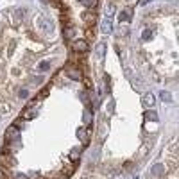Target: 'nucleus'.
I'll return each mask as SVG.
<instances>
[{"label": "nucleus", "mask_w": 179, "mask_h": 179, "mask_svg": "<svg viewBox=\"0 0 179 179\" xmlns=\"http://www.w3.org/2000/svg\"><path fill=\"white\" fill-rule=\"evenodd\" d=\"M34 106H36V102H32V104L29 106V108H27V109H25L23 113H22V118H23V120H32V118L36 116V113H38V111H36V108H34Z\"/></svg>", "instance_id": "nucleus-1"}, {"label": "nucleus", "mask_w": 179, "mask_h": 179, "mask_svg": "<svg viewBox=\"0 0 179 179\" xmlns=\"http://www.w3.org/2000/svg\"><path fill=\"white\" fill-rule=\"evenodd\" d=\"M39 27H41L45 32H52V29H54V25H52V22H50V20L49 18H39Z\"/></svg>", "instance_id": "nucleus-2"}, {"label": "nucleus", "mask_w": 179, "mask_h": 179, "mask_svg": "<svg viewBox=\"0 0 179 179\" xmlns=\"http://www.w3.org/2000/svg\"><path fill=\"white\" fill-rule=\"evenodd\" d=\"M74 50H77V52H88V43H86L84 39H77V41L74 43Z\"/></svg>", "instance_id": "nucleus-3"}, {"label": "nucleus", "mask_w": 179, "mask_h": 179, "mask_svg": "<svg viewBox=\"0 0 179 179\" xmlns=\"http://www.w3.org/2000/svg\"><path fill=\"white\" fill-rule=\"evenodd\" d=\"M111 31H113V23H111V18H109V16H106V18H104V22H102V32H104V34H109Z\"/></svg>", "instance_id": "nucleus-4"}, {"label": "nucleus", "mask_w": 179, "mask_h": 179, "mask_svg": "<svg viewBox=\"0 0 179 179\" xmlns=\"http://www.w3.org/2000/svg\"><path fill=\"white\" fill-rule=\"evenodd\" d=\"M77 136L81 138V142H83L84 145H88V143H90V140H88V132H86L84 127H79V129H77Z\"/></svg>", "instance_id": "nucleus-5"}, {"label": "nucleus", "mask_w": 179, "mask_h": 179, "mask_svg": "<svg viewBox=\"0 0 179 179\" xmlns=\"http://www.w3.org/2000/svg\"><path fill=\"white\" fill-rule=\"evenodd\" d=\"M5 136H7L9 140H16V138H18V129L15 127V125H11V127H7V132H5Z\"/></svg>", "instance_id": "nucleus-6"}, {"label": "nucleus", "mask_w": 179, "mask_h": 179, "mask_svg": "<svg viewBox=\"0 0 179 179\" xmlns=\"http://www.w3.org/2000/svg\"><path fill=\"white\" fill-rule=\"evenodd\" d=\"M118 20H120V22H129V20H131V9L120 11V13H118Z\"/></svg>", "instance_id": "nucleus-7"}, {"label": "nucleus", "mask_w": 179, "mask_h": 179, "mask_svg": "<svg viewBox=\"0 0 179 179\" xmlns=\"http://www.w3.org/2000/svg\"><path fill=\"white\" fill-rule=\"evenodd\" d=\"M66 75H68L70 79H74V81H81V79H83L81 72H77V70H68V72H66Z\"/></svg>", "instance_id": "nucleus-8"}, {"label": "nucleus", "mask_w": 179, "mask_h": 179, "mask_svg": "<svg viewBox=\"0 0 179 179\" xmlns=\"http://www.w3.org/2000/svg\"><path fill=\"white\" fill-rule=\"evenodd\" d=\"M143 104L147 106V108H152V106H154V97H152L150 93L145 95V97H143Z\"/></svg>", "instance_id": "nucleus-9"}, {"label": "nucleus", "mask_w": 179, "mask_h": 179, "mask_svg": "<svg viewBox=\"0 0 179 179\" xmlns=\"http://www.w3.org/2000/svg\"><path fill=\"white\" fill-rule=\"evenodd\" d=\"M104 50H106V45L104 43H98L97 45V56H98V59L104 57Z\"/></svg>", "instance_id": "nucleus-10"}, {"label": "nucleus", "mask_w": 179, "mask_h": 179, "mask_svg": "<svg viewBox=\"0 0 179 179\" xmlns=\"http://www.w3.org/2000/svg\"><path fill=\"white\" fill-rule=\"evenodd\" d=\"M49 68H50V63L49 61H41V63H39V66H38L39 72H47Z\"/></svg>", "instance_id": "nucleus-11"}, {"label": "nucleus", "mask_w": 179, "mask_h": 179, "mask_svg": "<svg viewBox=\"0 0 179 179\" xmlns=\"http://www.w3.org/2000/svg\"><path fill=\"white\" fill-rule=\"evenodd\" d=\"M161 174V165H154V168L150 170V176H160Z\"/></svg>", "instance_id": "nucleus-12"}, {"label": "nucleus", "mask_w": 179, "mask_h": 179, "mask_svg": "<svg viewBox=\"0 0 179 179\" xmlns=\"http://www.w3.org/2000/svg\"><path fill=\"white\" fill-rule=\"evenodd\" d=\"M161 100H167V102H170L172 100V97H170V93H167V91H161Z\"/></svg>", "instance_id": "nucleus-13"}, {"label": "nucleus", "mask_w": 179, "mask_h": 179, "mask_svg": "<svg viewBox=\"0 0 179 179\" xmlns=\"http://www.w3.org/2000/svg\"><path fill=\"white\" fill-rule=\"evenodd\" d=\"M79 156H81V152H79L77 149H74V150H72V152H70V158H72V160H77V158H79Z\"/></svg>", "instance_id": "nucleus-14"}, {"label": "nucleus", "mask_w": 179, "mask_h": 179, "mask_svg": "<svg viewBox=\"0 0 179 179\" xmlns=\"http://www.w3.org/2000/svg\"><path fill=\"white\" fill-rule=\"evenodd\" d=\"M113 11H115V7H113V4H109V5H106V15H113Z\"/></svg>", "instance_id": "nucleus-15"}, {"label": "nucleus", "mask_w": 179, "mask_h": 179, "mask_svg": "<svg viewBox=\"0 0 179 179\" xmlns=\"http://www.w3.org/2000/svg\"><path fill=\"white\" fill-rule=\"evenodd\" d=\"M81 4H84V5H88V7H91V5H95V0H79Z\"/></svg>", "instance_id": "nucleus-16"}, {"label": "nucleus", "mask_w": 179, "mask_h": 179, "mask_svg": "<svg viewBox=\"0 0 179 179\" xmlns=\"http://www.w3.org/2000/svg\"><path fill=\"white\" fill-rule=\"evenodd\" d=\"M18 95H20V98H27V97H29V91H27V90H20Z\"/></svg>", "instance_id": "nucleus-17"}, {"label": "nucleus", "mask_w": 179, "mask_h": 179, "mask_svg": "<svg viewBox=\"0 0 179 179\" xmlns=\"http://www.w3.org/2000/svg\"><path fill=\"white\" fill-rule=\"evenodd\" d=\"M84 122H86V124H90V122H91V115H90V111H84Z\"/></svg>", "instance_id": "nucleus-18"}, {"label": "nucleus", "mask_w": 179, "mask_h": 179, "mask_svg": "<svg viewBox=\"0 0 179 179\" xmlns=\"http://www.w3.org/2000/svg\"><path fill=\"white\" fill-rule=\"evenodd\" d=\"M147 118H152V120H158V115L154 111H147Z\"/></svg>", "instance_id": "nucleus-19"}, {"label": "nucleus", "mask_w": 179, "mask_h": 179, "mask_svg": "<svg viewBox=\"0 0 179 179\" xmlns=\"http://www.w3.org/2000/svg\"><path fill=\"white\" fill-rule=\"evenodd\" d=\"M66 34H68V38H72V36H74V29L68 27V29H66Z\"/></svg>", "instance_id": "nucleus-20"}, {"label": "nucleus", "mask_w": 179, "mask_h": 179, "mask_svg": "<svg viewBox=\"0 0 179 179\" xmlns=\"http://www.w3.org/2000/svg\"><path fill=\"white\" fill-rule=\"evenodd\" d=\"M15 179H27V176H25V174H16Z\"/></svg>", "instance_id": "nucleus-21"}, {"label": "nucleus", "mask_w": 179, "mask_h": 179, "mask_svg": "<svg viewBox=\"0 0 179 179\" xmlns=\"http://www.w3.org/2000/svg\"><path fill=\"white\" fill-rule=\"evenodd\" d=\"M150 34H152L150 31H145V32H143V39H149V36H150Z\"/></svg>", "instance_id": "nucleus-22"}, {"label": "nucleus", "mask_w": 179, "mask_h": 179, "mask_svg": "<svg viewBox=\"0 0 179 179\" xmlns=\"http://www.w3.org/2000/svg\"><path fill=\"white\" fill-rule=\"evenodd\" d=\"M149 0H140V5H143V4H147Z\"/></svg>", "instance_id": "nucleus-23"}, {"label": "nucleus", "mask_w": 179, "mask_h": 179, "mask_svg": "<svg viewBox=\"0 0 179 179\" xmlns=\"http://www.w3.org/2000/svg\"><path fill=\"white\" fill-rule=\"evenodd\" d=\"M136 179H138V177H136Z\"/></svg>", "instance_id": "nucleus-24"}]
</instances>
